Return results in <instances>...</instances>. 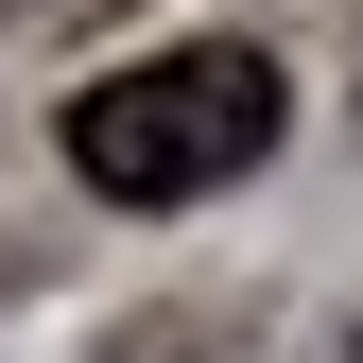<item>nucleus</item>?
Segmentation results:
<instances>
[{"label":"nucleus","mask_w":363,"mask_h":363,"mask_svg":"<svg viewBox=\"0 0 363 363\" xmlns=\"http://www.w3.org/2000/svg\"><path fill=\"white\" fill-rule=\"evenodd\" d=\"M259 156H277V52H242V35H191V52H139V69L69 86V173L104 208H191Z\"/></svg>","instance_id":"nucleus-1"}]
</instances>
